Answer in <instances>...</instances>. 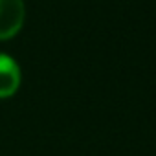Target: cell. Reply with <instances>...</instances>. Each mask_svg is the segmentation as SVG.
<instances>
[{"mask_svg": "<svg viewBox=\"0 0 156 156\" xmlns=\"http://www.w3.org/2000/svg\"><path fill=\"white\" fill-rule=\"evenodd\" d=\"M20 87V68L9 57L0 53V99L11 98Z\"/></svg>", "mask_w": 156, "mask_h": 156, "instance_id": "2", "label": "cell"}, {"mask_svg": "<svg viewBox=\"0 0 156 156\" xmlns=\"http://www.w3.org/2000/svg\"><path fill=\"white\" fill-rule=\"evenodd\" d=\"M24 17L22 0H0V41L15 37L24 24Z\"/></svg>", "mask_w": 156, "mask_h": 156, "instance_id": "1", "label": "cell"}]
</instances>
